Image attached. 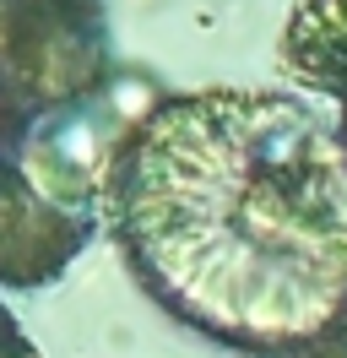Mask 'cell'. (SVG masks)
<instances>
[{
	"label": "cell",
	"mask_w": 347,
	"mask_h": 358,
	"mask_svg": "<svg viewBox=\"0 0 347 358\" xmlns=\"http://www.w3.org/2000/svg\"><path fill=\"white\" fill-rule=\"evenodd\" d=\"M104 228L136 288L244 358H347V136L299 92L212 87L141 109Z\"/></svg>",
	"instance_id": "6da1fadb"
},
{
	"label": "cell",
	"mask_w": 347,
	"mask_h": 358,
	"mask_svg": "<svg viewBox=\"0 0 347 358\" xmlns=\"http://www.w3.org/2000/svg\"><path fill=\"white\" fill-rule=\"evenodd\" d=\"M136 120L104 0H0V293L43 288L87 250Z\"/></svg>",
	"instance_id": "7a4b0ae2"
},
{
	"label": "cell",
	"mask_w": 347,
	"mask_h": 358,
	"mask_svg": "<svg viewBox=\"0 0 347 358\" xmlns=\"http://www.w3.org/2000/svg\"><path fill=\"white\" fill-rule=\"evenodd\" d=\"M282 60L309 92H325L337 103V125L347 136V0H304Z\"/></svg>",
	"instance_id": "3957f363"
},
{
	"label": "cell",
	"mask_w": 347,
	"mask_h": 358,
	"mask_svg": "<svg viewBox=\"0 0 347 358\" xmlns=\"http://www.w3.org/2000/svg\"><path fill=\"white\" fill-rule=\"evenodd\" d=\"M0 358H38V348L22 336V326L11 320V310L0 304Z\"/></svg>",
	"instance_id": "277c9868"
}]
</instances>
